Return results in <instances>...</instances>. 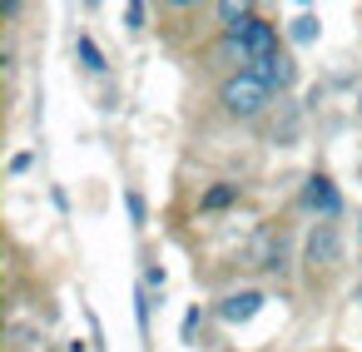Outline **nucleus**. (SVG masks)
<instances>
[{"label":"nucleus","mask_w":362,"mask_h":352,"mask_svg":"<svg viewBox=\"0 0 362 352\" xmlns=\"http://www.w3.org/2000/svg\"><path fill=\"white\" fill-rule=\"evenodd\" d=\"M248 70H253V75H258V80H263L268 90H288V85L298 80V65H293V60H288L283 50H278V55H268V60H253Z\"/></svg>","instance_id":"obj_5"},{"label":"nucleus","mask_w":362,"mask_h":352,"mask_svg":"<svg viewBox=\"0 0 362 352\" xmlns=\"http://www.w3.org/2000/svg\"><path fill=\"white\" fill-rule=\"evenodd\" d=\"M228 45L238 50V60H268V55H278V25H268L263 16H248L243 25H233L228 30Z\"/></svg>","instance_id":"obj_2"},{"label":"nucleus","mask_w":362,"mask_h":352,"mask_svg":"<svg viewBox=\"0 0 362 352\" xmlns=\"http://www.w3.org/2000/svg\"><path fill=\"white\" fill-rule=\"evenodd\" d=\"M293 40H298V45H313V40H317V16H298V20H293Z\"/></svg>","instance_id":"obj_9"},{"label":"nucleus","mask_w":362,"mask_h":352,"mask_svg":"<svg viewBox=\"0 0 362 352\" xmlns=\"http://www.w3.org/2000/svg\"><path fill=\"white\" fill-rule=\"evenodd\" d=\"M144 288H164V268H159V263L144 268Z\"/></svg>","instance_id":"obj_12"},{"label":"nucleus","mask_w":362,"mask_h":352,"mask_svg":"<svg viewBox=\"0 0 362 352\" xmlns=\"http://www.w3.org/2000/svg\"><path fill=\"white\" fill-rule=\"evenodd\" d=\"M303 204H308V209H313L322 223L342 213V194H337V184H332L327 174H313V179H308V189H303Z\"/></svg>","instance_id":"obj_4"},{"label":"nucleus","mask_w":362,"mask_h":352,"mask_svg":"<svg viewBox=\"0 0 362 352\" xmlns=\"http://www.w3.org/2000/svg\"><path fill=\"white\" fill-rule=\"evenodd\" d=\"M124 209H129V218H134V223H144V213H149V209H144V194H134V189L124 194Z\"/></svg>","instance_id":"obj_10"},{"label":"nucleus","mask_w":362,"mask_h":352,"mask_svg":"<svg viewBox=\"0 0 362 352\" xmlns=\"http://www.w3.org/2000/svg\"><path fill=\"white\" fill-rule=\"evenodd\" d=\"M144 16H149L144 6H124V25H129V30H144Z\"/></svg>","instance_id":"obj_11"},{"label":"nucleus","mask_w":362,"mask_h":352,"mask_svg":"<svg viewBox=\"0 0 362 352\" xmlns=\"http://www.w3.org/2000/svg\"><path fill=\"white\" fill-rule=\"evenodd\" d=\"M357 303H362V283H357Z\"/></svg>","instance_id":"obj_14"},{"label":"nucleus","mask_w":362,"mask_h":352,"mask_svg":"<svg viewBox=\"0 0 362 352\" xmlns=\"http://www.w3.org/2000/svg\"><path fill=\"white\" fill-rule=\"evenodd\" d=\"M218 105H223L233 119H253V115H263V110L273 105V90H268L253 70H238V75H228V80H223Z\"/></svg>","instance_id":"obj_1"},{"label":"nucleus","mask_w":362,"mask_h":352,"mask_svg":"<svg viewBox=\"0 0 362 352\" xmlns=\"http://www.w3.org/2000/svg\"><path fill=\"white\" fill-rule=\"evenodd\" d=\"M357 110H362V95H357Z\"/></svg>","instance_id":"obj_15"},{"label":"nucleus","mask_w":362,"mask_h":352,"mask_svg":"<svg viewBox=\"0 0 362 352\" xmlns=\"http://www.w3.org/2000/svg\"><path fill=\"white\" fill-rule=\"evenodd\" d=\"M258 307H263V293H258V288H243V293H228V298L218 303V317H223V322H248Z\"/></svg>","instance_id":"obj_6"},{"label":"nucleus","mask_w":362,"mask_h":352,"mask_svg":"<svg viewBox=\"0 0 362 352\" xmlns=\"http://www.w3.org/2000/svg\"><path fill=\"white\" fill-rule=\"evenodd\" d=\"M199 322H204V312H199V307H194V312H189V317H184V337H194V332H199Z\"/></svg>","instance_id":"obj_13"},{"label":"nucleus","mask_w":362,"mask_h":352,"mask_svg":"<svg viewBox=\"0 0 362 352\" xmlns=\"http://www.w3.org/2000/svg\"><path fill=\"white\" fill-rule=\"evenodd\" d=\"M75 55H80V65H85L90 75H105V50H100L90 35H80V40H75Z\"/></svg>","instance_id":"obj_7"},{"label":"nucleus","mask_w":362,"mask_h":352,"mask_svg":"<svg viewBox=\"0 0 362 352\" xmlns=\"http://www.w3.org/2000/svg\"><path fill=\"white\" fill-rule=\"evenodd\" d=\"M308 268L317 273V268H337L342 263V233H337V223H313V233H308Z\"/></svg>","instance_id":"obj_3"},{"label":"nucleus","mask_w":362,"mask_h":352,"mask_svg":"<svg viewBox=\"0 0 362 352\" xmlns=\"http://www.w3.org/2000/svg\"><path fill=\"white\" fill-rule=\"evenodd\" d=\"M233 199H238V184H214V189L199 199V209H204V213H218V209H228Z\"/></svg>","instance_id":"obj_8"}]
</instances>
